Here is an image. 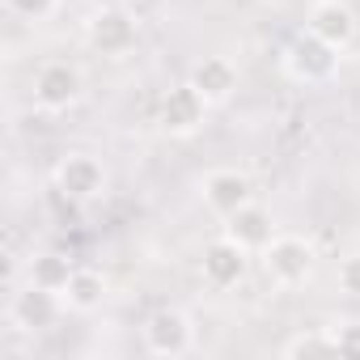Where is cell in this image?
Instances as JSON below:
<instances>
[{
	"mask_svg": "<svg viewBox=\"0 0 360 360\" xmlns=\"http://www.w3.org/2000/svg\"><path fill=\"white\" fill-rule=\"evenodd\" d=\"M339 60H343V51L339 47H330V43H322L318 34H297L288 47H284V72L297 81V85H326V81H335V72H339Z\"/></svg>",
	"mask_w": 360,
	"mask_h": 360,
	"instance_id": "cell-5",
	"label": "cell"
},
{
	"mask_svg": "<svg viewBox=\"0 0 360 360\" xmlns=\"http://www.w3.org/2000/svg\"><path fill=\"white\" fill-rule=\"evenodd\" d=\"M106 183H110V174H106L102 157L98 153H85V148L64 153L56 161V169H51V187L68 204H94V200H102L106 195Z\"/></svg>",
	"mask_w": 360,
	"mask_h": 360,
	"instance_id": "cell-3",
	"label": "cell"
},
{
	"mask_svg": "<svg viewBox=\"0 0 360 360\" xmlns=\"http://www.w3.org/2000/svg\"><path fill=\"white\" fill-rule=\"evenodd\" d=\"M305 30H309V34H318L322 43H330V47L347 51V47L356 43L360 22H356V9L347 5V0H314L309 13H305Z\"/></svg>",
	"mask_w": 360,
	"mask_h": 360,
	"instance_id": "cell-11",
	"label": "cell"
},
{
	"mask_svg": "<svg viewBox=\"0 0 360 360\" xmlns=\"http://www.w3.org/2000/svg\"><path fill=\"white\" fill-rule=\"evenodd\" d=\"M187 81L208 98V106H221V102H229V98L238 94V64L225 60V56H204V60L191 68Z\"/></svg>",
	"mask_w": 360,
	"mask_h": 360,
	"instance_id": "cell-13",
	"label": "cell"
},
{
	"mask_svg": "<svg viewBox=\"0 0 360 360\" xmlns=\"http://www.w3.org/2000/svg\"><path fill=\"white\" fill-rule=\"evenodd\" d=\"M81 94H85V77L72 60H47L30 77V102L39 115H64L81 102Z\"/></svg>",
	"mask_w": 360,
	"mask_h": 360,
	"instance_id": "cell-4",
	"label": "cell"
},
{
	"mask_svg": "<svg viewBox=\"0 0 360 360\" xmlns=\"http://www.w3.org/2000/svg\"><path fill=\"white\" fill-rule=\"evenodd\" d=\"M102 297H106V280H102V271H94V267H77L72 280L64 284V305H68L72 314H94V309L102 305Z\"/></svg>",
	"mask_w": 360,
	"mask_h": 360,
	"instance_id": "cell-14",
	"label": "cell"
},
{
	"mask_svg": "<svg viewBox=\"0 0 360 360\" xmlns=\"http://www.w3.org/2000/svg\"><path fill=\"white\" fill-rule=\"evenodd\" d=\"M280 356H339V343H335V330L330 326H314V330H297L284 347H280Z\"/></svg>",
	"mask_w": 360,
	"mask_h": 360,
	"instance_id": "cell-16",
	"label": "cell"
},
{
	"mask_svg": "<svg viewBox=\"0 0 360 360\" xmlns=\"http://www.w3.org/2000/svg\"><path fill=\"white\" fill-rule=\"evenodd\" d=\"M72 271H77V263L68 255H60V250H43V255H34L26 263V280L43 284V288H56V292H64V284L72 280Z\"/></svg>",
	"mask_w": 360,
	"mask_h": 360,
	"instance_id": "cell-15",
	"label": "cell"
},
{
	"mask_svg": "<svg viewBox=\"0 0 360 360\" xmlns=\"http://www.w3.org/2000/svg\"><path fill=\"white\" fill-rule=\"evenodd\" d=\"M246 271H250V250L238 246L229 233L212 238V242L200 250V276H204L212 288H233V284L246 280Z\"/></svg>",
	"mask_w": 360,
	"mask_h": 360,
	"instance_id": "cell-9",
	"label": "cell"
},
{
	"mask_svg": "<svg viewBox=\"0 0 360 360\" xmlns=\"http://www.w3.org/2000/svg\"><path fill=\"white\" fill-rule=\"evenodd\" d=\"M140 39V26H136V13L127 5H98L89 18H85V43L98 51V56H127Z\"/></svg>",
	"mask_w": 360,
	"mask_h": 360,
	"instance_id": "cell-7",
	"label": "cell"
},
{
	"mask_svg": "<svg viewBox=\"0 0 360 360\" xmlns=\"http://www.w3.org/2000/svg\"><path fill=\"white\" fill-rule=\"evenodd\" d=\"M221 233H229L238 246H246L250 255H259L280 229H276V221H271V212L255 200V204H246V208H238L233 217H225V225H221Z\"/></svg>",
	"mask_w": 360,
	"mask_h": 360,
	"instance_id": "cell-12",
	"label": "cell"
},
{
	"mask_svg": "<svg viewBox=\"0 0 360 360\" xmlns=\"http://www.w3.org/2000/svg\"><path fill=\"white\" fill-rule=\"evenodd\" d=\"M330 330H335L339 356H352V360H360V322H343V326H330Z\"/></svg>",
	"mask_w": 360,
	"mask_h": 360,
	"instance_id": "cell-19",
	"label": "cell"
},
{
	"mask_svg": "<svg viewBox=\"0 0 360 360\" xmlns=\"http://www.w3.org/2000/svg\"><path fill=\"white\" fill-rule=\"evenodd\" d=\"M204 119H208V98H204L191 81L174 85V89L161 98L157 123H161V131H169V136H191V131L204 127Z\"/></svg>",
	"mask_w": 360,
	"mask_h": 360,
	"instance_id": "cell-10",
	"label": "cell"
},
{
	"mask_svg": "<svg viewBox=\"0 0 360 360\" xmlns=\"http://www.w3.org/2000/svg\"><path fill=\"white\" fill-rule=\"evenodd\" d=\"M259 263H263V276L276 284V288H301L309 284L314 267H318V250L314 242H305L301 233H276L263 250H259Z\"/></svg>",
	"mask_w": 360,
	"mask_h": 360,
	"instance_id": "cell-2",
	"label": "cell"
},
{
	"mask_svg": "<svg viewBox=\"0 0 360 360\" xmlns=\"http://www.w3.org/2000/svg\"><path fill=\"white\" fill-rule=\"evenodd\" d=\"M68 314L64 305V292L56 288H43V284H13L9 280V305H5V318H9V330H22V335H47L60 326V318Z\"/></svg>",
	"mask_w": 360,
	"mask_h": 360,
	"instance_id": "cell-1",
	"label": "cell"
},
{
	"mask_svg": "<svg viewBox=\"0 0 360 360\" xmlns=\"http://www.w3.org/2000/svg\"><path fill=\"white\" fill-rule=\"evenodd\" d=\"M64 0H5V9L9 18H22V22H47L60 13Z\"/></svg>",
	"mask_w": 360,
	"mask_h": 360,
	"instance_id": "cell-17",
	"label": "cell"
},
{
	"mask_svg": "<svg viewBox=\"0 0 360 360\" xmlns=\"http://www.w3.org/2000/svg\"><path fill=\"white\" fill-rule=\"evenodd\" d=\"M115 5H127V9H136V5H140V0H115Z\"/></svg>",
	"mask_w": 360,
	"mask_h": 360,
	"instance_id": "cell-20",
	"label": "cell"
},
{
	"mask_svg": "<svg viewBox=\"0 0 360 360\" xmlns=\"http://www.w3.org/2000/svg\"><path fill=\"white\" fill-rule=\"evenodd\" d=\"M200 195H204L208 212H217V217L225 221V217H233L238 208L255 204V183H250V174H242V169H233V165H221V169H208V174H204Z\"/></svg>",
	"mask_w": 360,
	"mask_h": 360,
	"instance_id": "cell-8",
	"label": "cell"
},
{
	"mask_svg": "<svg viewBox=\"0 0 360 360\" xmlns=\"http://www.w3.org/2000/svg\"><path fill=\"white\" fill-rule=\"evenodd\" d=\"M335 284H339L343 297L360 301V250H356V255H343V259L335 263Z\"/></svg>",
	"mask_w": 360,
	"mask_h": 360,
	"instance_id": "cell-18",
	"label": "cell"
},
{
	"mask_svg": "<svg viewBox=\"0 0 360 360\" xmlns=\"http://www.w3.org/2000/svg\"><path fill=\"white\" fill-rule=\"evenodd\" d=\"M140 339H144V352L148 356H165V360H178V356H191L195 352V322L174 309V305H161L144 318L140 326Z\"/></svg>",
	"mask_w": 360,
	"mask_h": 360,
	"instance_id": "cell-6",
	"label": "cell"
}]
</instances>
